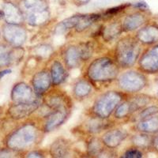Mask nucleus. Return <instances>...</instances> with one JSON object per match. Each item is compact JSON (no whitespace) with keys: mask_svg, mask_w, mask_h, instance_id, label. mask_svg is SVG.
<instances>
[{"mask_svg":"<svg viewBox=\"0 0 158 158\" xmlns=\"http://www.w3.org/2000/svg\"><path fill=\"white\" fill-rule=\"evenodd\" d=\"M127 157H141V153L138 151H129L128 153H127Z\"/></svg>","mask_w":158,"mask_h":158,"instance_id":"nucleus-1","label":"nucleus"},{"mask_svg":"<svg viewBox=\"0 0 158 158\" xmlns=\"http://www.w3.org/2000/svg\"><path fill=\"white\" fill-rule=\"evenodd\" d=\"M136 6H138V7H147V6L145 2H138L136 4Z\"/></svg>","mask_w":158,"mask_h":158,"instance_id":"nucleus-2","label":"nucleus"}]
</instances>
